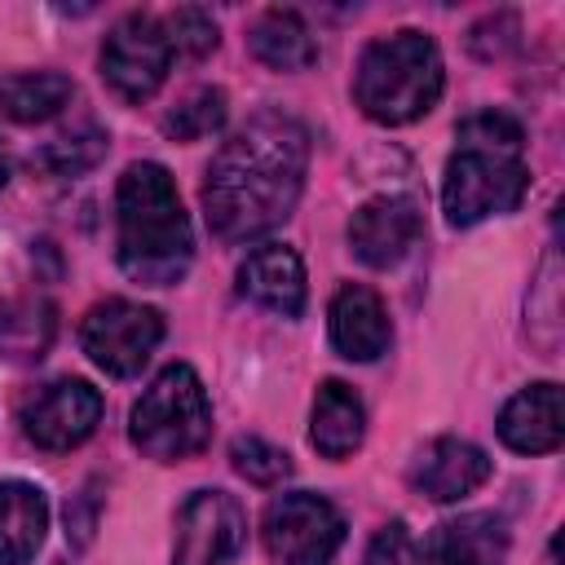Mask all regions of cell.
Returning <instances> with one entry per match:
<instances>
[{"label": "cell", "instance_id": "obj_12", "mask_svg": "<svg viewBox=\"0 0 565 565\" xmlns=\"http://www.w3.org/2000/svg\"><path fill=\"white\" fill-rule=\"evenodd\" d=\"M490 477V459L481 446L463 441V437H437L415 455L411 481L419 494H428L433 503H455L463 494H472L481 481Z\"/></svg>", "mask_w": 565, "mask_h": 565}, {"label": "cell", "instance_id": "obj_19", "mask_svg": "<svg viewBox=\"0 0 565 565\" xmlns=\"http://www.w3.org/2000/svg\"><path fill=\"white\" fill-rule=\"evenodd\" d=\"M247 44H252L256 62H265L269 71H305L318 57V44H313L305 18L291 9H265L252 22Z\"/></svg>", "mask_w": 565, "mask_h": 565}, {"label": "cell", "instance_id": "obj_13", "mask_svg": "<svg viewBox=\"0 0 565 565\" xmlns=\"http://www.w3.org/2000/svg\"><path fill=\"white\" fill-rule=\"evenodd\" d=\"M327 322H331L335 353L349 358V362H375L388 349V340H393L384 300L371 287H362V282H349V287L335 291Z\"/></svg>", "mask_w": 565, "mask_h": 565}, {"label": "cell", "instance_id": "obj_6", "mask_svg": "<svg viewBox=\"0 0 565 565\" xmlns=\"http://www.w3.org/2000/svg\"><path fill=\"white\" fill-rule=\"evenodd\" d=\"M163 340V318L150 309V305H137V300H102L84 313L79 322V344L84 353L106 371V375H137L150 353L159 349Z\"/></svg>", "mask_w": 565, "mask_h": 565}, {"label": "cell", "instance_id": "obj_3", "mask_svg": "<svg viewBox=\"0 0 565 565\" xmlns=\"http://www.w3.org/2000/svg\"><path fill=\"white\" fill-rule=\"evenodd\" d=\"M530 190L521 163V124L503 110H481L459 124V150L446 163L441 207L450 225H477L512 212Z\"/></svg>", "mask_w": 565, "mask_h": 565}, {"label": "cell", "instance_id": "obj_5", "mask_svg": "<svg viewBox=\"0 0 565 565\" xmlns=\"http://www.w3.org/2000/svg\"><path fill=\"white\" fill-rule=\"evenodd\" d=\"M128 437L141 455L159 463L199 455L212 437V406H207L203 380L181 362L159 371L128 415Z\"/></svg>", "mask_w": 565, "mask_h": 565}, {"label": "cell", "instance_id": "obj_16", "mask_svg": "<svg viewBox=\"0 0 565 565\" xmlns=\"http://www.w3.org/2000/svg\"><path fill=\"white\" fill-rule=\"evenodd\" d=\"M503 556H508L503 521L490 512H463L428 534L419 565H503Z\"/></svg>", "mask_w": 565, "mask_h": 565}, {"label": "cell", "instance_id": "obj_25", "mask_svg": "<svg viewBox=\"0 0 565 565\" xmlns=\"http://www.w3.org/2000/svg\"><path fill=\"white\" fill-rule=\"evenodd\" d=\"M163 22V35L172 44V57H203L216 49V22L203 9H177Z\"/></svg>", "mask_w": 565, "mask_h": 565}, {"label": "cell", "instance_id": "obj_9", "mask_svg": "<svg viewBox=\"0 0 565 565\" xmlns=\"http://www.w3.org/2000/svg\"><path fill=\"white\" fill-rule=\"evenodd\" d=\"M247 539V516L234 494L199 490L177 512L172 565H230Z\"/></svg>", "mask_w": 565, "mask_h": 565}, {"label": "cell", "instance_id": "obj_1", "mask_svg": "<svg viewBox=\"0 0 565 565\" xmlns=\"http://www.w3.org/2000/svg\"><path fill=\"white\" fill-rule=\"evenodd\" d=\"M309 168V132L291 115H256L238 128L203 177V216L221 243H252L278 230Z\"/></svg>", "mask_w": 565, "mask_h": 565}, {"label": "cell", "instance_id": "obj_23", "mask_svg": "<svg viewBox=\"0 0 565 565\" xmlns=\"http://www.w3.org/2000/svg\"><path fill=\"white\" fill-rule=\"evenodd\" d=\"M102 150H106V132L88 124V128H79V132H71V137L49 141V146L35 154V163L49 168V172H57V177H75V172L93 168V163L102 159Z\"/></svg>", "mask_w": 565, "mask_h": 565}, {"label": "cell", "instance_id": "obj_26", "mask_svg": "<svg viewBox=\"0 0 565 565\" xmlns=\"http://www.w3.org/2000/svg\"><path fill=\"white\" fill-rule=\"evenodd\" d=\"M366 565H419V543L406 530V521H388L371 547H366Z\"/></svg>", "mask_w": 565, "mask_h": 565}, {"label": "cell", "instance_id": "obj_14", "mask_svg": "<svg viewBox=\"0 0 565 565\" xmlns=\"http://www.w3.org/2000/svg\"><path fill=\"white\" fill-rule=\"evenodd\" d=\"M238 291L269 313L296 318L305 309V265L291 247L265 243V247L247 252V260L238 269Z\"/></svg>", "mask_w": 565, "mask_h": 565}, {"label": "cell", "instance_id": "obj_21", "mask_svg": "<svg viewBox=\"0 0 565 565\" xmlns=\"http://www.w3.org/2000/svg\"><path fill=\"white\" fill-rule=\"evenodd\" d=\"M49 331H53V318L44 305H31V300L0 305V358H40Z\"/></svg>", "mask_w": 565, "mask_h": 565}, {"label": "cell", "instance_id": "obj_8", "mask_svg": "<svg viewBox=\"0 0 565 565\" xmlns=\"http://www.w3.org/2000/svg\"><path fill=\"white\" fill-rule=\"evenodd\" d=\"M168 66H172V44L154 13H128L110 26L102 44V75L119 97L128 102L150 97L168 79Z\"/></svg>", "mask_w": 565, "mask_h": 565}, {"label": "cell", "instance_id": "obj_17", "mask_svg": "<svg viewBox=\"0 0 565 565\" xmlns=\"http://www.w3.org/2000/svg\"><path fill=\"white\" fill-rule=\"evenodd\" d=\"M366 437V411L358 402V393L340 380H327L313 397V415H309V441L318 455L327 459H344L362 446Z\"/></svg>", "mask_w": 565, "mask_h": 565}, {"label": "cell", "instance_id": "obj_10", "mask_svg": "<svg viewBox=\"0 0 565 565\" xmlns=\"http://www.w3.org/2000/svg\"><path fill=\"white\" fill-rule=\"evenodd\" d=\"M102 419V393L88 380H53L22 406V433L40 450H71L93 437Z\"/></svg>", "mask_w": 565, "mask_h": 565}, {"label": "cell", "instance_id": "obj_18", "mask_svg": "<svg viewBox=\"0 0 565 565\" xmlns=\"http://www.w3.org/2000/svg\"><path fill=\"white\" fill-rule=\"evenodd\" d=\"M49 530V503L31 481H0V565H26Z\"/></svg>", "mask_w": 565, "mask_h": 565}, {"label": "cell", "instance_id": "obj_24", "mask_svg": "<svg viewBox=\"0 0 565 565\" xmlns=\"http://www.w3.org/2000/svg\"><path fill=\"white\" fill-rule=\"evenodd\" d=\"M230 459H234V472L247 477L252 486H278L291 472L287 450L274 446V441H265V437H234Z\"/></svg>", "mask_w": 565, "mask_h": 565}, {"label": "cell", "instance_id": "obj_4", "mask_svg": "<svg viewBox=\"0 0 565 565\" xmlns=\"http://www.w3.org/2000/svg\"><path fill=\"white\" fill-rule=\"evenodd\" d=\"M353 97L375 124H411L441 97V53L424 31H393L362 49Z\"/></svg>", "mask_w": 565, "mask_h": 565}, {"label": "cell", "instance_id": "obj_7", "mask_svg": "<svg viewBox=\"0 0 565 565\" xmlns=\"http://www.w3.org/2000/svg\"><path fill=\"white\" fill-rule=\"evenodd\" d=\"M344 543V516L322 494H278L265 508V547L278 565H327Z\"/></svg>", "mask_w": 565, "mask_h": 565}, {"label": "cell", "instance_id": "obj_2", "mask_svg": "<svg viewBox=\"0 0 565 565\" xmlns=\"http://www.w3.org/2000/svg\"><path fill=\"white\" fill-rule=\"evenodd\" d=\"M115 221H119V265L128 278L146 287H168L190 269L194 234L163 163L141 159L124 168L115 190Z\"/></svg>", "mask_w": 565, "mask_h": 565}, {"label": "cell", "instance_id": "obj_27", "mask_svg": "<svg viewBox=\"0 0 565 565\" xmlns=\"http://www.w3.org/2000/svg\"><path fill=\"white\" fill-rule=\"evenodd\" d=\"M4 177H9V163H4V150H0V185H4Z\"/></svg>", "mask_w": 565, "mask_h": 565}, {"label": "cell", "instance_id": "obj_22", "mask_svg": "<svg viewBox=\"0 0 565 565\" xmlns=\"http://www.w3.org/2000/svg\"><path fill=\"white\" fill-rule=\"evenodd\" d=\"M225 124V93L221 88H194L177 110L163 115V132L177 141H203Z\"/></svg>", "mask_w": 565, "mask_h": 565}, {"label": "cell", "instance_id": "obj_20", "mask_svg": "<svg viewBox=\"0 0 565 565\" xmlns=\"http://www.w3.org/2000/svg\"><path fill=\"white\" fill-rule=\"evenodd\" d=\"M75 97V84L57 71H18L0 79V110L13 124H44L57 110H66Z\"/></svg>", "mask_w": 565, "mask_h": 565}, {"label": "cell", "instance_id": "obj_11", "mask_svg": "<svg viewBox=\"0 0 565 565\" xmlns=\"http://www.w3.org/2000/svg\"><path fill=\"white\" fill-rule=\"evenodd\" d=\"M424 216L415 207V199L406 194H380L371 203H362L349 221V247L362 265L371 269H388L397 265L415 243H419Z\"/></svg>", "mask_w": 565, "mask_h": 565}, {"label": "cell", "instance_id": "obj_15", "mask_svg": "<svg viewBox=\"0 0 565 565\" xmlns=\"http://www.w3.org/2000/svg\"><path fill=\"white\" fill-rule=\"evenodd\" d=\"M499 437L516 455H547L561 446L565 424H561V384L543 380L508 397L499 411Z\"/></svg>", "mask_w": 565, "mask_h": 565}]
</instances>
